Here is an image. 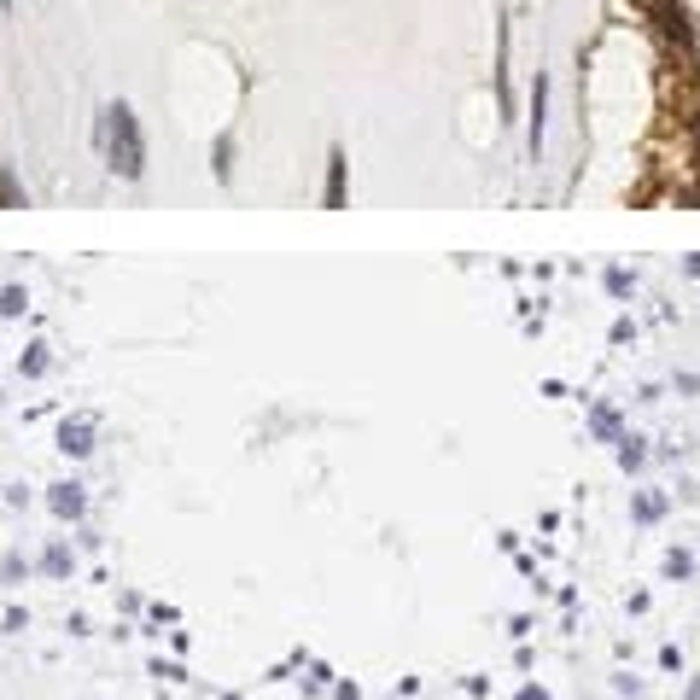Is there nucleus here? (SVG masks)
<instances>
[{
	"mask_svg": "<svg viewBox=\"0 0 700 700\" xmlns=\"http://www.w3.org/2000/svg\"><path fill=\"white\" fill-rule=\"evenodd\" d=\"M99 141H106V164L117 169L123 181H141L146 176V141H141V117H134L123 99L106 106L99 117Z\"/></svg>",
	"mask_w": 700,
	"mask_h": 700,
	"instance_id": "f257e3e1",
	"label": "nucleus"
},
{
	"mask_svg": "<svg viewBox=\"0 0 700 700\" xmlns=\"http://www.w3.org/2000/svg\"><path fill=\"white\" fill-rule=\"evenodd\" d=\"M47 508H54L59 520H82V514H88V490H82L76 479H64V485H47Z\"/></svg>",
	"mask_w": 700,
	"mask_h": 700,
	"instance_id": "f03ea898",
	"label": "nucleus"
},
{
	"mask_svg": "<svg viewBox=\"0 0 700 700\" xmlns=\"http://www.w3.org/2000/svg\"><path fill=\"white\" fill-rule=\"evenodd\" d=\"M59 450L71 455V461H88V455H94V420H88V415L64 420V426H59Z\"/></svg>",
	"mask_w": 700,
	"mask_h": 700,
	"instance_id": "7ed1b4c3",
	"label": "nucleus"
},
{
	"mask_svg": "<svg viewBox=\"0 0 700 700\" xmlns=\"http://www.w3.org/2000/svg\"><path fill=\"white\" fill-rule=\"evenodd\" d=\"M41 572L47 578H71L76 572V555L64 549V543H47V549H41Z\"/></svg>",
	"mask_w": 700,
	"mask_h": 700,
	"instance_id": "20e7f679",
	"label": "nucleus"
},
{
	"mask_svg": "<svg viewBox=\"0 0 700 700\" xmlns=\"http://www.w3.org/2000/svg\"><path fill=\"white\" fill-rule=\"evenodd\" d=\"M328 204L333 211L345 204V152H333V164H328Z\"/></svg>",
	"mask_w": 700,
	"mask_h": 700,
	"instance_id": "39448f33",
	"label": "nucleus"
},
{
	"mask_svg": "<svg viewBox=\"0 0 700 700\" xmlns=\"http://www.w3.org/2000/svg\"><path fill=\"white\" fill-rule=\"evenodd\" d=\"M543 94H549V82L537 76V88H532V158L543 152Z\"/></svg>",
	"mask_w": 700,
	"mask_h": 700,
	"instance_id": "423d86ee",
	"label": "nucleus"
},
{
	"mask_svg": "<svg viewBox=\"0 0 700 700\" xmlns=\"http://www.w3.org/2000/svg\"><path fill=\"white\" fill-rule=\"evenodd\" d=\"M19 368L29 373V380H41V373H47V368H54V356H47V345H29V351H24V363H19Z\"/></svg>",
	"mask_w": 700,
	"mask_h": 700,
	"instance_id": "0eeeda50",
	"label": "nucleus"
},
{
	"mask_svg": "<svg viewBox=\"0 0 700 700\" xmlns=\"http://www.w3.org/2000/svg\"><path fill=\"white\" fill-rule=\"evenodd\" d=\"M24 304H29L24 286H7V293H0V316H24Z\"/></svg>",
	"mask_w": 700,
	"mask_h": 700,
	"instance_id": "6e6552de",
	"label": "nucleus"
},
{
	"mask_svg": "<svg viewBox=\"0 0 700 700\" xmlns=\"http://www.w3.org/2000/svg\"><path fill=\"white\" fill-rule=\"evenodd\" d=\"M520 700H549V695H543V689H520Z\"/></svg>",
	"mask_w": 700,
	"mask_h": 700,
	"instance_id": "1a4fd4ad",
	"label": "nucleus"
},
{
	"mask_svg": "<svg viewBox=\"0 0 700 700\" xmlns=\"http://www.w3.org/2000/svg\"><path fill=\"white\" fill-rule=\"evenodd\" d=\"M689 123H695V152H700V111H695V117H689Z\"/></svg>",
	"mask_w": 700,
	"mask_h": 700,
	"instance_id": "9d476101",
	"label": "nucleus"
}]
</instances>
